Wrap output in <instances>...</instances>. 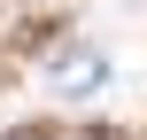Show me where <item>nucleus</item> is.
I'll use <instances>...</instances> for the list:
<instances>
[{
    "instance_id": "obj_1",
    "label": "nucleus",
    "mask_w": 147,
    "mask_h": 140,
    "mask_svg": "<svg viewBox=\"0 0 147 140\" xmlns=\"http://www.w3.org/2000/svg\"><path fill=\"white\" fill-rule=\"evenodd\" d=\"M101 78H109V62H101L93 47H70V55L47 70V86H54V94H70V101H78V94H93Z\"/></svg>"
},
{
    "instance_id": "obj_2",
    "label": "nucleus",
    "mask_w": 147,
    "mask_h": 140,
    "mask_svg": "<svg viewBox=\"0 0 147 140\" xmlns=\"http://www.w3.org/2000/svg\"><path fill=\"white\" fill-rule=\"evenodd\" d=\"M54 140H101V132H54Z\"/></svg>"
},
{
    "instance_id": "obj_3",
    "label": "nucleus",
    "mask_w": 147,
    "mask_h": 140,
    "mask_svg": "<svg viewBox=\"0 0 147 140\" xmlns=\"http://www.w3.org/2000/svg\"><path fill=\"white\" fill-rule=\"evenodd\" d=\"M0 140H31V132H0Z\"/></svg>"
}]
</instances>
